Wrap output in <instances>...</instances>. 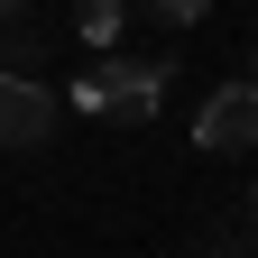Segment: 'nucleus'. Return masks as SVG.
<instances>
[{
  "label": "nucleus",
  "mask_w": 258,
  "mask_h": 258,
  "mask_svg": "<svg viewBox=\"0 0 258 258\" xmlns=\"http://www.w3.org/2000/svg\"><path fill=\"white\" fill-rule=\"evenodd\" d=\"M55 120H64V102L37 74H0V148H46Z\"/></svg>",
  "instance_id": "nucleus-3"
},
{
  "label": "nucleus",
  "mask_w": 258,
  "mask_h": 258,
  "mask_svg": "<svg viewBox=\"0 0 258 258\" xmlns=\"http://www.w3.org/2000/svg\"><path fill=\"white\" fill-rule=\"evenodd\" d=\"M37 46H46V37H28V28H10V37H0V74H37Z\"/></svg>",
  "instance_id": "nucleus-5"
},
{
  "label": "nucleus",
  "mask_w": 258,
  "mask_h": 258,
  "mask_svg": "<svg viewBox=\"0 0 258 258\" xmlns=\"http://www.w3.org/2000/svg\"><path fill=\"white\" fill-rule=\"evenodd\" d=\"M19 10H28V0H0V19H19Z\"/></svg>",
  "instance_id": "nucleus-8"
},
{
  "label": "nucleus",
  "mask_w": 258,
  "mask_h": 258,
  "mask_svg": "<svg viewBox=\"0 0 258 258\" xmlns=\"http://www.w3.org/2000/svg\"><path fill=\"white\" fill-rule=\"evenodd\" d=\"M194 148L203 157H240L258 148V83H221L203 111H194Z\"/></svg>",
  "instance_id": "nucleus-2"
},
{
  "label": "nucleus",
  "mask_w": 258,
  "mask_h": 258,
  "mask_svg": "<svg viewBox=\"0 0 258 258\" xmlns=\"http://www.w3.org/2000/svg\"><path fill=\"white\" fill-rule=\"evenodd\" d=\"M240 240H249V249H258V194H249V231H240Z\"/></svg>",
  "instance_id": "nucleus-7"
},
{
  "label": "nucleus",
  "mask_w": 258,
  "mask_h": 258,
  "mask_svg": "<svg viewBox=\"0 0 258 258\" xmlns=\"http://www.w3.org/2000/svg\"><path fill=\"white\" fill-rule=\"evenodd\" d=\"M139 10H148V19H166V28H194L212 0H139Z\"/></svg>",
  "instance_id": "nucleus-6"
},
{
  "label": "nucleus",
  "mask_w": 258,
  "mask_h": 258,
  "mask_svg": "<svg viewBox=\"0 0 258 258\" xmlns=\"http://www.w3.org/2000/svg\"><path fill=\"white\" fill-rule=\"evenodd\" d=\"M74 111H92V120H120V129H139V120H157V102H166V55H102L92 74H74V92H64Z\"/></svg>",
  "instance_id": "nucleus-1"
},
{
  "label": "nucleus",
  "mask_w": 258,
  "mask_h": 258,
  "mask_svg": "<svg viewBox=\"0 0 258 258\" xmlns=\"http://www.w3.org/2000/svg\"><path fill=\"white\" fill-rule=\"evenodd\" d=\"M249 83H258V55H249Z\"/></svg>",
  "instance_id": "nucleus-9"
},
{
  "label": "nucleus",
  "mask_w": 258,
  "mask_h": 258,
  "mask_svg": "<svg viewBox=\"0 0 258 258\" xmlns=\"http://www.w3.org/2000/svg\"><path fill=\"white\" fill-rule=\"evenodd\" d=\"M120 19H129V0H74V28H83V46H111V37H120Z\"/></svg>",
  "instance_id": "nucleus-4"
}]
</instances>
